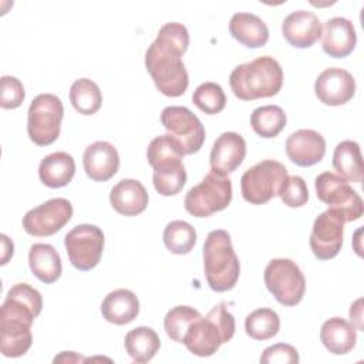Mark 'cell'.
Here are the masks:
<instances>
[{"mask_svg":"<svg viewBox=\"0 0 364 364\" xmlns=\"http://www.w3.org/2000/svg\"><path fill=\"white\" fill-rule=\"evenodd\" d=\"M189 46V33L181 23L164 24L145 53V67L155 87L166 97H181L189 85L182 55Z\"/></svg>","mask_w":364,"mask_h":364,"instance_id":"6da1fadb","label":"cell"},{"mask_svg":"<svg viewBox=\"0 0 364 364\" xmlns=\"http://www.w3.org/2000/svg\"><path fill=\"white\" fill-rule=\"evenodd\" d=\"M229 84L239 100L269 98L280 91L283 70L276 58L270 55L257 57L253 61L235 67L230 73Z\"/></svg>","mask_w":364,"mask_h":364,"instance_id":"7a4b0ae2","label":"cell"},{"mask_svg":"<svg viewBox=\"0 0 364 364\" xmlns=\"http://www.w3.org/2000/svg\"><path fill=\"white\" fill-rule=\"evenodd\" d=\"M235 330V317L228 311L226 303L222 301L212 307L205 317L200 316L191 323L182 343L193 355L210 357L233 337Z\"/></svg>","mask_w":364,"mask_h":364,"instance_id":"3957f363","label":"cell"},{"mask_svg":"<svg viewBox=\"0 0 364 364\" xmlns=\"http://www.w3.org/2000/svg\"><path fill=\"white\" fill-rule=\"evenodd\" d=\"M203 269L206 282L213 291H228L237 283L240 264L233 250L230 235L226 230L216 229L206 236Z\"/></svg>","mask_w":364,"mask_h":364,"instance_id":"277c9868","label":"cell"},{"mask_svg":"<svg viewBox=\"0 0 364 364\" xmlns=\"http://www.w3.org/2000/svg\"><path fill=\"white\" fill-rule=\"evenodd\" d=\"M182 156L183 155L168 134L155 136L149 142L146 159L154 169L152 181L159 195L172 196L182 191L186 182V171Z\"/></svg>","mask_w":364,"mask_h":364,"instance_id":"5b68a950","label":"cell"},{"mask_svg":"<svg viewBox=\"0 0 364 364\" xmlns=\"http://www.w3.org/2000/svg\"><path fill=\"white\" fill-rule=\"evenodd\" d=\"M232 200V181L213 169L185 196V210L195 218H208L229 206Z\"/></svg>","mask_w":364,"mask_h":364,"instance_id":"8992f818","label":"cell"},{"mask_svg":"<svg viewBox=\"0 0 364 364\" xmlns=\"http://www.w3.org/2000/svg\"><path fill=\"white\" fill-rule=\"evenodd\" d=\"M314 188L318 200L328 205V210L338 215L344 223L363 216L364 203L361 196L340 175L323 172L317 175Z\"/></svg>","mask_w":364,"mask_h":364,"instance_id":"52a82bcc","label":"cell"},{"mask_svg":"<svg viewBox=\"0 0 364 364\" xmlns=\"http://www.w3.org/2000/svg\"><path fill=\"white\" fill-rule=\"evenodd\" d=\"M287 176V169L282 162L264 159L242 175V196L252 205H263L279 195Z\"/></svg>","mask_w":364,"mask_h":364,"instance_id":"ba28073f","label":"cell"},{"mask_svg":"<svg viewBox=\"0 0 364 364\" xmlns=\"http://www.w3.org/2000/svg\"><path fill=\"white\" fill-rule=\"evenodd\" d=\"M64 107L61 100L54 94L37 95L27 112V132L30 139L38 145L46 146L53 144L61 129Z\"/></svg>","mask_w":364,"mask_h":364,"instance_id":"9c48e42d","label":"cell"},{"mask_svg":"<svg viewBox=\"0 0 364 364\" xmlns=\"http://www.w3.org/2000/svg\"><path fill=\"white\" fill-rule=\"evenodd\" d=\"M161 124L182 155L196 154L205 142L200 119L186 107L171 105L162 109Z\"/></svg>","mask_w":364,"mask_h":364,"instance_id":"30bf717a","label":"cell"},{"mask_svg":"<svg viewBox=\"0 0 364 364\" xmlns=\"http://www.w3.org/2000/svg\"><path fill=\"white\" fill-rule=\"evenodd\" d=\"M264 284L283 306L291 307L301 301L306 279L300 267L290 259H273L264 269Z\"/></svg>","mask_w":364,"mask_h":364,"instance_id":"8fae6325","label":"cell"},{"mask_svg":"<svg viewBox=\"0 0 364 364\" xmlns=\"http://www.w3.org/2000/svg\"><path fill=\"white\" fill-rule=\"evenodd\" d=\"M64 246L70 263L75 269L87 272L94 269L101 260L104 250V233L95 225H77L65 235Z\"/></svg>","mask_w":364,"mask_h":364,"instance_id":"7c38bea8","label":"cell"},{"mask_svg":"<svg viewBox=\"0 0 364 364\" xmlns=\"http://www.w3.org/2000/svg\"><path fill=\"white\" fill-rule=\"evenodd\" d=\"M73 216V205L64 198H54L37 208L30 209L23 216L24 230L37 237L51 236L61 230Z\"/></svg>","mask_w":364,"mask_h":364,"instance_id":"4fadbf2b","label":"cell"},{"mask_svg":"<svg viewBox=\"0 0 364 364\" xmlns=\"http://www.w3.org/2000/svg\"><path fill=\"white\" fill-rule=\"evenodd\" d=\"M344 222L331 210L320 213L311 229L310 249L320 260H330L338 255L343 246Z\"/></svg>","mask_w":364,"mask_h":364,"instance_id":"5bb4252c","label":"cell"},{"mask_svg":"<svg viewBox=\"0 0 364 364\" xmlns=\"http://www.w3.org/2000/svg\"><path fill=\"white\" fill-rule=\"evenodd\" d=\"M314 92L324 105H344L355 94V80L343 68H326L314 82Z\"/></svg>","mask_w":364,"mask_h":364,"instance_id":"9a60e30c","label":"cell"},{"mask_svg":"<svg viewBox=\"0 0 364 364\" xmlns=\"http://www.w3.org/2000/svg\"><path fill=\"white\" fill-rule=\"evenodd\" d=\"M286 154L289 159L299 166H313L318 164L326 154V141L314 129H297L286 139Z\"/></svg>","mask_w":364,"mask_h":364,"instance_id":"2e32d148","label":"cell"},{"mask_svg":"<svg viewBox=\"0 0 364 364\" xmlns=\"http://www.w3.org/2000/svg\"><path fill=\"white\" fill-rule=\"evenodd\" d=\"M282 33L290 46L309 48L321 37L323 26L313 11L297 10L283 20Z\"/></svg>","mask_w":364,"mask_h":364,"instance_id":"e0dca14e","label":"cell"},{"mask_svg":"<svg viewBox=\"0 0 364 364\" xmlns=\"http://www.w3.org/2000/svg\"><path fill=\"white\" fill-rule=\"evenodd\" d=\"M82 165L90 179L95 182H105L118 172L119 155L112 144L107 141H97L85 148Z\"/></svg>","mask_w":364,"mask_h":364,"instance_id":"ac0fdd59","label":"cell"},{"mask_svg":"<svg viewBox=\"0 0 364 364\" xmlns=\"http://www.w3.org/2000/svg\"><path fill=\"white\" fill-rule=\"evenodd\" d=\"M246 156V142L237 132H223L213 142L209 162L210 168L228 175L239 168Z\"/></svg>","mask_w":364,"mask_h":364,"instance_id":"d6986e66","label":"cell"},{"mask_svg":"<svg viewBox=\"0 0 364 364\" xmlns=\"http://www.w3.org/2000/svg\"><path fill=\"white\" fill-rule=\"evenodd\" d=\"M30 321L0 314V350L4 357H21L28 351L33 343Z\"/></svg>","mask_w":364,"mask_h":364,"instance_id":"ffe728a7","label":"cell"},{"mask_svg":"<svg viewBox=\"0 0 364 364\" xmlns=\"http://www.w3.org/2000/svg\"><path fill=\"white\" fill-rule=\"evenodd\" d=\"M41 309L43 297L40 291L27 283H17L7 291L6 300L0 309V314L20 317L33 323L34 318L41 313Z\"/></svg>","mask_w":364,"mask_h":364,"instance_id":"44dd1931","label":"cell"},{"mask_svg":"<svg viewBox=\"0 0 364 364\" xmlns=\"http://www.w3.org/2000/svg\"><path fill=\"white\" fill-rule=\"evenodd\" d=\"M323 37V50L327 55L333 58H344L353 53L357 34L353 23L344 17L328 18L324 24Z\"/></svg>","mask_w":364,"mask_h":364,"instance_id":"7402d4cb","label":"cell"},{"mask_svg":"<svg viewBox=\"0 0 364 364\" xmlns=\"http://www.w3.org/2000/svg\"><path fill=\"white\" fill-rule=\"evenodd\" d=\"M148 192L136 179H121L109 192L111 206L124 216H136L146 209Z\"/></svg>","mask_w":364,"mask_h":364,"instance_id":"603a6c76","label":"cell"},{"mask_svg":"<svg viewBox=\"0 0 364 364\" xmlns=\"http://www.w3.org/2000/svg\"><path fill=\"white\" fill-rule=\"evenodd\" d=\"M102 317L112 324L124 326L136 318L139 313V301L134 291L128 289H117L105 296L101 304Z\"/></svg>","mask_w":364,"mask_h":364,"instance_id":"cb8c5ba5","label":"cell"},{"mask_svg":"<svg viewBox=\"0 0 364 364\" xmlns=\"http://www.w3.org/2000/svg\"><path fill=\"white\" fill-rule=\"evenodd\" d=\"M229 33L247 48L263 47L269 40L266 23L252 13H235L229 21Z\"/></svg>","mask_w":364,"mask_h":364,"instance_id":"d4e9b609","label":"cell"},{"mask_svg":"<svg viewBox=\"0 0 364 364\" xmlns=\"http://www.w3.org/2000/svg\"><path fill=\"white\" fill-rule=\"evenodd\" d=\"M320 340L330 353L336 355L347 354L357 341L355 326L343 317H331L323 323Z\"/></svg>","mask_w":364,"mask_h":364,"instance_id":"484cf974","label":"cell"},{"mask_svg":"<svg viewBox=\"0 0 364 364\" xmlns=\"http://www.w3.org/2000/svg\"><path fill=\"white\" fill-rule=\"evenodd\" d=\"M75 173L74 158L63 151L44 156L38 166V178L48 188H63Z\"/></svg>","mask_w":364,"mask_h":364,"instance_id":"4316f807","label":"cell"},{"mask_svg":"<svg viewBox=\"0 0 364 364\" xmlns=\"http://www.w3.org/2000/svg\"><path fill=\"white\" fill-rule=\"evenodd\" d=\"M28 266L31 273L46 284L57 282L63 272L60 255L48 243H34L30 247Z\"/></svg>","mask_w":364,"mask_h":364,"instance_id":"83f0119b","label":"cell"},{"mask_svg":"<svg viewBox=\"0 0 364 364\" xmlns=\"http://www.w3.org/2000/svg\"><path fill=\"white\" fill-rule=\"evenodd\" d=\"M333 168L346 181L360 183L363 181V158L355 141H341L333 152Z\"/></svg>","mask_w":364,"mask_h":364,"instance_id":"f1b7e54d","label":"cell"},{"mask_svg":"<svg viewBox=\"0 0 364 364\" xmlns=\"http://www.w3.org/2000/svg\"><path fill=\"white\" fill-rule=\"evenodd\" d=\"M124 346L128 355L135 363H148L158 353L161 347V340L155 330H152L151 327L139 326L127 333Z\"/></svg>","mask_w":364,"mask_h":364,"instance_id":"f546056e","label":"cell"},{"mask_svg":"<svg viewBox=\"0 0 364 364\" xmlns=\"http://www.w3.org/2000/svg\"><path fill=\"white\" fill-rule=\"evenodd\" d=\"M70 101L80 114L92 115L101 108L102 94L92 80L80 78L75 80L70 88Z\"/></svg>","mask_w":364,"mask_h":364,"instance_id":"4dcf8cb0","label":"cell"},{"mask_svg":"<svg viewBox=\"0 0 364 364\" xmlns=\"http://www.w3.org/2000/svg\"><path fill=\"white\" fill-rule=\"evenodd\" d=\"M286 114L277 105H263L256 108L250 115L253 131L262 138H274L286 127Z\"/></svg>","mask_w":364,"mask_h":364,"instance_id":"1f68e13d","label":"cell"},{"mask_svg":"<svg viewBox=\"0 0 364 364\" xmlns=\"http://www.w3.org/2000/svg\"><path fill=\"white\" fill-rule=\"evenodd\" d=\"M245 330L246 334L253 340H269L274 337L280 330L279 314L267 307L257 309L246 316Z\"/></svg>","mask_w":364,"mask_h":364,"instance_id":"d6a6232c","label":"cell"},{"mask_svg":"<svg viewBox=\"0 0 364 364\" xmlns=\"http://www.w3.org/2000/svg\"><path fill=\"white\" fill-rule=\"evenodd\" d=\"M164 243L173 255H188L196 243V230L185 220H172L164 229Z\"/></svg>","mask_w":364,"mask_h":364,"instance_id":"836d02e7","label":"cell"},{"mask_svg":"<svg viewBox=\"0 0 364 364\" xmlns=\"http://www.w3.org/2000/svg\"><path fill=\"white\" fill-rule=\"evenodd\" d=\"M199 317L200 313L191 306L172 307L164 318V327L168 337L176 343H182L188 327Z\"/></svg>","mask_w":364,"mask_h":364,"instance_id":"e575fe53","label":"cell"},{"mask_svg":"<svg viewBox=\"0 0 364 364\" xmlns=\"http://www.w3.org/2000/svg\"><path fill=\"white\" fill-rule=\"evenodd\" d=\"M192 102L205 114L213 115L220 112L226 105V95L223 88L212 81L200 84L192 95Z\"/></svg>","mask_w":364,"mask_h":364,"instance_id":"d590c367","label":"cell"},{"mask_svg":"<svg viewBox=\"0 0 364 364\" xmlns=\"http://www.w3.org/2000/svg\"><path fill=\"white\" fill-rule=\"evenodd\" d=\"M280 199L289 208H300L309 200V189L301 176H287L279 192Z\"/></svg>","mask_w":364,"mask_h":364,"instance_id":"8d00e7d4","label":"cell"},{"mask_svg":"<svg viewBox=\"0 0 364 364\" xmlns=\"http://www.w3.org/2000/svg\"><path fill=\"white\" fill-rule=\"evenodd\" d=\"M0 85H1V100H0L1 108L14 109L23 104L26 92L18 78L11 75H3L0 80Z\"/></svg>","mask_w":364,"mask_h":364,"instance_id":"74e56055","label":"cell"},{"mask_svg":"<svg viewBox=\"0 0 364 364\" xmlns=\"http://www.w3.org/2000/svg\"><path fill=\"white\" fill-rule=\"evenodd\" d=\"M262 364H294L299 363L297 350L286 343H277L263 350L260 355Z\"/></svg>","mask_w":364,"mask_h":364,"instance_id":"f35d334b","label":"cell"},{"mask_svg":"<svg viewBox=\"0 0 364 364\" xmlns=\"http://www.w3.org/2000/svg\"><path fill=\"white\" fill-rule=\"evenodd\" d=\"M361 304H363V299H358L350 307V318H351V321H354L353 324L358 330H363V323H361V320H363V307H361Z\"/></svg>","mask_w":364,"mask_h":364,"instance_id":"ab89813d","label":"cell"}]
</instances>
